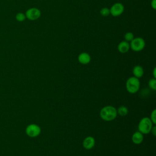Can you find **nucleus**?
I'll return each instance as SVG.
<instances>
[{
	"label": "nucleus",
	"instance_id": "nucleus-1",
	"mask_svg": "<svg viewBox=\"0 0 156 156\" xmlns=\"http://www.w3.org/2000/svg\"><path fill=\"white\" fill-rule=\"evenodd\" d=\"M100 116L104 121H112L117 116V110L115 107L112 105H106L101 108Z\"/></svg>",
	"mask_w": 156,
	"mask_h": 156
},
{
	"label": "nucleus",
	"instance_id": "nucleus-2",
	"mask_svg": "<svg viewBox=\"0 0 156 156\" xmlns=\"http://www.w3.org/2000/svg\"><path fill=\"white\" fill-rule=\"evenodd\" d=\"M140 87V82L139 79L132 76L129 77L126 82V88L127 91L131 93L134 94L136 93Z\"/></svg>",
	"mask_w": 156,
	"mask_h": 156
},
{
	"label": "nucleus",
	"instance_id": "nucleus-3",
	"mask_svg": "<svg viewBox=\"0 0 156 156\" xmlns=\"http://www.w3.org/2000/svg\"><path fill=\"white\" fill-rule=\"evenodd\" d=\"M153 125L154 124L152 123L149 118L144 117L141 119L138 123V131L143 134H147L149 132H151Z\"/></svg>",
	"mask_w": 156,
	"mask_h": 156
},
{
	"label": "nucleus",
	"instance_id": "nucleus-4",
	"mask_svg": "<svg viewBox=\"0 0 156 156\" xmlns=\"http://www.w3.org/2000/svg\"><path fill=\"white\" fill-rule=\"evenodd\" d=\"M145 41L143 38L136 37L134 38L130 43V48L133 51L139 52L142 51L145 47Z\"/></svg>",
	"mask_w": 156,
	"mask_h": 156
},
{
	"label": "nucleus",
	"instance_id": "nucleus-5",
	"mask_svg": "<svg viewBox=\"0 0 156 156\" xmlns=\"http://www.w3.org/2000/svg\"><path fill=\"white\" fill-rule=\"evenodd\" d=\"M26 133L30 137H36L40 134L41 128L37 124H30L27 126Z\"/></svg>",
	"mask_w": 156,
	"mask_h": 156
},
{
	"label": "nucleus",
	"instance_id": "nucleus-6",
	"mask_svg": "<svg viewBox=\"0 0 156 156\" xmlns=\"http://www.w3.org/2000/svg\"><path fill=\"white\" fill-rule=\"evenodd\" d=\"M25 15L26 18L29 20L35 21L40 17L41 11L36 7H32L26 10Z\"/></svg>",
	"mask_w": 156,
	"mask_h": 156
},
{
	"label": "nucleus",
	"instance_id": "nucleus-7",
	"mask_svg": "<svg viewBox=\"0 0 156 156\" xmlns=\"http://www.w3.org/2000/svg\"><path fill=\"white\" fill-rule=\"evenodd\" d=\"M124 10V7L120 2L115 3L110 9V14L113 16H120Z\"/></svg>",
	"mask_w": 156,
	"mask_h": 156
},
{
	"label": "nucleus",
	"instance_id": "nucleus-8",
	"mask_svg": "<svg viewBox=\"0 0 156 156\" xmlns=\"http://www.w3.org/2000/svg\"><path fill=\"white\" fill-rule=\"evenodd\" d=\"M82 145L85 149H91L95 145V140L93 136H88L83 140Z\"/></svg>",
	"mask_w": 156,
	"mask_h": 156
},
{
	"label": "nucleus",
	"instance_id": "nucleus-9",
	"mask_svg": "<svg viewBox=\"0 0 156 156\" xmlns=\"http://www.w3.org/2000/svg\"><path fill=\"white\" fill-rule=\"evenodd\" d=\"M78 61L82 65H87L91 61V56L87 52H82L78 55Z\"/></svg>",
	"mask_w": 156,
	"mask_h": 156
},
{
	"label": "nucleus",
	"instance_id": "nucleus-10",
	"mask_svg": "<svg viewBox=\"0 0 156 156\" xmlns=\"http://www.w3.org/2000/svg\"><path fill=\"white\" fill-rule=\"evenodd\" d=\"M130 49V44L128 41H122L118 45V50L122 54L126 53Z\"/></svg>",
	"mask_w": 156,
	"mask_h": 156
},
{
	"label": "nucleus",
	"instance_id": "nucleus-11",
	"mask_svg": "<svg viewBox=\"0 0 156 156\" xmlns=\"http://www.w3.org/2000/svg\"><path fill=\"white\" fill-rule=\"evenodd\" d=\"M143 134L140 132L137 131L133 133L132 136V141L135 144H140L143 141Z\"/></svg>",
	"mask_w": 156,
	"mask_h": 156
},
{
	"label": "nucleus",
	"instance_id": "nucleus-12",
	"mask_svg": "<svg viewBox=\"0 0 156 156\" xmlns=\"http://www.w3.org/2000/svg\"><path fill=\"white\" fill-rule=\"evenodd\" d=\"M133 74L134 77L139 79L141 77L143 76L144 74V70L143 68L140 65H136L133 67V70H132Z\"/></svg>",
	"mask_w": 156,
	"mask_h": 156
},
{
	"label": "nucleus",
	"instance_id": "nucleus-13",
	"mask_svg": "<svg viewBox=\"0 0 156 156\" xmlns=\"http://www.w3.org/2000/svg\"><path fill=\"white\" fill-rule=\"evenodd\" d=\"M117 114L121 116H125L128 114V108L124 105L120 106L117 110Z\"/></svg>",
	"mask_w": 156,
	"mask_h": 156
},
{
	"label": "nucleus",
	"instance_id": "nucleus-14",
	"mask_svg": "<svg viewBox=\"0 0 156 156\" xmlns=\"http://www.w3.org/2000/svg\"><path fill=\"white\" fill-rule=\"evenodd\" d=\"M15 18H16V21H18L19 22H23L26 20V17L25 13H22V12H18L16 14Z\"/></svg>",
	"mask_w": 156,
	"mask_h": 156
},
{
	"label": "nucleus",
	"instance_id": "nucleus-15",
	"mask_svg": "<svg viewBox=\"0 0 156 156\" xmlns=\"http://www.w3.org/2000/svg\"><path fill=\"white\" fill-rule=\"evenodd\" d=\"M148 85L151 89L155 91L156 90V79L155 78L151 79L149 80Z\"/></svg>",
	"mask_w": 156,
	"mask_h": 156
},
{
	"label": "nucleus",
	"instance_id": "nucleus-16",
	"mask_svg": "<svg viewBox=\"0 0 156 156\" xmlns=\"http://www.w3.org/2000/svg\"><path fill=\"white\" fill-rule=\"evenodd\" d=\"M100 14L103 16H107L110 14V9L107 7H103L100 10Z\"/></svg>",
	"mask_w": 156,
	"mask_h": 156
},
{
	"label": "nucleus",
	"instance_id": "nucleus-17",
	"mask_svg": "<svg viewBox=\"0 0 156 156\" xmlns=\"http://www.w3.org/2000/svg\"><path fill=\"white\" fill-rule=\"evenodd\" d=\"M133 38H134V35L133 33L130 32H127L124 35V39H125V41H131Z\"/></svg>",
	"mask_w": 156,
	"mask_h": 156
},
{
	"label": "nucleus",
	"instance_id": "nucleus-18",
	"mask_svg": "<svg viewBox=\"0 0 156 156\" xmlns=\"http://www.w3.org/2000/svg\"><path fill=\"white\" fill-rule=\"evenodd\" d=\"M151 120V121L152 122V123L154 124H155L156 123V110L154 109L151 113V116L149 118Z\"/></svg>",
	"mask_w": 156,
	"mask_h": 156
},
{
	"label": "nucleus",
	"instance_id": "nucleus-19",
	"mask_svg": "<svg viewBox=\"0 0 156 156\" xmlns=\"http://www.w3.org/2000/svg\"><path fill=\"white\" fill-rule=\"evenodd\" d=\"M151 7L154 10H155L156 9V0H152L151 3Z\"/></svg>",
	"mask_w": 156,
	"mask_h": 156
},
{
	"label": "nucleus",
	"instance_id": "nucleus-20",
	"mask_svg": "<svg viewBox=\"0 0 156 156\" xmlns=\"http://www.w3.org/2000/svg\"><path fill=\"white\" fill-rule=\"evenodd\" d=\"M151 133L153 134L154 136H155L156 135V127L154 126L152 127V129L151 130Z\"/></svg>",
	"mask_w": 156,
	"mask_h": 156
},
{
	"label": "nucleus",
	"instance_id": "nucleus-21",
	"mask_svg": "<svg viewBox=\"0 0 156 156\" xmlns=\"http://www.w3.org/2000/svg\"><path fill=\"white\" fill-rule=\"evenodd\" d=\"M156 68H154V69H153V72H152V74H153V76H154V78H156Z\"/></svg>",
	"mask_w": 156,
	"mask_h": 156
}]
</instances>
